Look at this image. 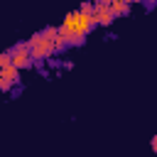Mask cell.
Here are the masks:
<instances>
[{"label": "cell", "mask_w": 157, "mask_h": 157, "mask_svg": "<svg viewBox=\"0 0 157 157\" xmlns=\"http://www.w3.org/2000/svg\"><path fill=\"white\" fill-rule=\"evenodd\" d=\"M56 37H59V29H56V27H44L42 32H34L32 39L27 42V49H29V54H32V61H34V59H37V61L49 59V56L56 52V49H54Z\"/></svg>", "instance_id": "cell-1"}, {"label": "cell", "mask_w": 157, "mask_h": 157, "mask_svg": "<svg viewBox=\"0 0 157 157\" xmlns=\"http://www.w3.org/2000/svg\"><path fill=\"white\" fill-rule=\"evenodd\" d=\"M91 27H93L91 15H86V12H81V10L69 12V15L64 17V22H61V29L69 32L71 37H76V39H83V37L91 32Z\"/></svg>", "instance_id": "cell-2"}, {"label": "cell", "mask_w": 157, "mask_h": 157, "mask_svg": "<svg viewBox=\"0 0 157 157\" xmlns=\"http://www.w3.org/2000/svg\"><path fill=\"white\" fill-rule=\"evenodd\" d=\"M10 64L20 71V69H27L29 64H32V54H29V49H27V44H15L10 52Z\"/></svg>", "instance_id": "cell-3"}, {"label": "cell", "mask_w": 157, "mask_h": 157, "mask_svg": "<svg viewBox=\"0 0 157 157\" xmlns=\"http://www.w3.org/2000/svg\"><path fill=\"white\" fill-rule=\"evenodd\" d=\"M91 20H93V25H103V27H108V25L115 20L113 12H110V2H105V0L96 2V5H93V15H91Z\"/></svg>", "instance_id": "cell-4"}, {"label": "cell", "mask_w": 157, "mask_h": 157, "mask_svg": "<svg viewBox=\"0 0 157 157\" xmlns=\"http://www.w3.org/2000/svg\"><path fill=\"white\" fill-rule=\"evenodd\" d=\"M0 76H2V91H7L12 83H17V76H20V71H17L12 64H7V66L0 71Z\"/></svg>", "instance_id": "cell-5"}, {"label": "cell", "mask_w": 157, "mask_h": 157, "mask_svg": "<svg viewBox=\"0 0 157 157\" xmlns=\"http://www.w3.org/2000/svg\"><path fill=\"white\" fill-rule=\"evenodd\" d=\"M110 12H113V17L128 15V12H130V5H128L125 0H113V2H110Z\"/></svg>", "instance_id": "cell-6"}, {"label": "cell", "mask_w": 157, "mask_h": 157, "mask_svg": "<svg viewBox=\"0 0 157 157\" xmlns=\"http://www.w3.org/2000/svg\"><path fill=\"white\" fill-rule=\"evenodd\" d=\"M7 64H10V54H7V52H0V71H2Z\"/></svg>", "instance_id": "cell-7"}, {"label": "cell", "mask_w": 157, "mask_h": 157, "mask_svg": "<svg viewBox=\"0 0 157 157\" xmlns=\"http://www.w3.org/2000/svg\"><path fill=\"white\" fill-rule=\"evenodd\" d=\"M150 145H152V150H155V152H157V135H155V137H152V142H150Z\"/></svg>", "instance_id": "cell-8"}, {"label": "cell", "mask_w": 157, "mask_h": 157, "mask_svg": "<svg viewBox=\"0 0 157 157\" xmlns=\"http://www.w3.org/2000/svg\"><path fill=\"white\" fill-rule=\"evenodd\" d=\"M0 91H2V76H0Z\"/></svg>", "instance_id": "cell-9"}]
</instances>
